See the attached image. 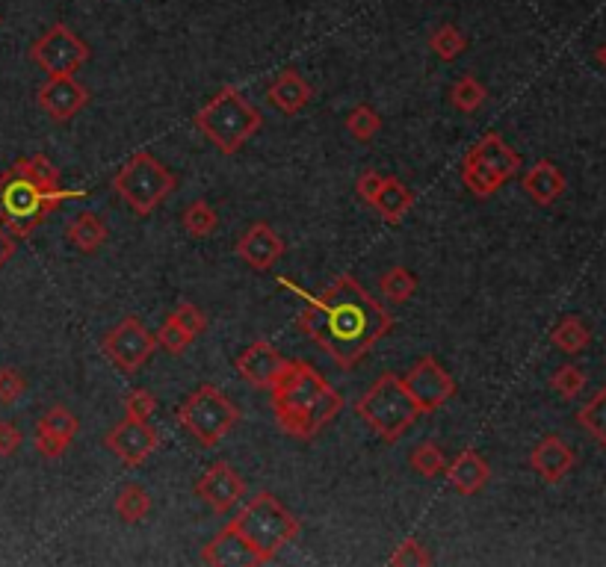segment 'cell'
<instances>
[{"label": "cell", "mask_w": 606, "mask_h": 567, "mask_svg": "<svg viewBox=\"0 0 606 567\" xmlns=\"http://www.w3.org/2000/svg\"><path fill=\"white\" fill-rule=\"evenodd\" d=\"M0 21H3V18H0Z\"/></svg>", "instance_id": "obj_46"}, {"label": "cell", "mask_w": 606, "mask_h": 567, "mask_svg": "<svg viewBox=\"0 0 606 567\" xmlns=\"http://www.w3.org/2000/svg\"><path fill=\"white\" fill-rule=\"evenodd\" d=\"M151 511V494L136 485V482H128L119 494H116V514L125 520V523H142Z\"/></svg>", "instance_id": "obj_27"}, {"label": "cell", "mask_w": 606, "mask_h": 567, "mask_svg": "<svg viewBox=\"0 0 606 567\" xmlns=\"http://www.w3.org/2000/svg\"><path fill=\"white\" fill-rule=\"evenodd\" d=\"M411 204H414V192L405 187L403 181H397V178H382V187H379L370 207H376V213H379L385 222H400L405 213L411 210Z\"/></svg>", "instance_id": "obj_24"}, {"label": "cell", "mask_w": 606, "mask_h": 567, "mask_svg": "<svg viewBox=\"0 0 606 567\" xmlns=\"http://www.w3.org/2000/svg\"><path fill=\"white\" fill-rule=\"evenodd\" d=\"M204 565H219V567H252L261 565L255 550L249 547V541L228 523L207 547L202 550Z\"/></svg>", "instance_id": "obj_18"}, {"label": "cell", "mask_w": 606, "mask_h": 567, "mask_svg": "<svg viewBox=\"0 0 606 567\" xmlns=\"http://www.w3.org/2000/svg\"><path fill=\"white\" fill-rule=\"evenodd\" d=\"M154 337H157V346L169 349L172 355H181V352L193 343V337H190L172 316H166V322L160 325V331H157Z\"/></svg>", "instance_id": "obj_37"}, {"label": "cell", "mask_w": 606, "mask_h": 567, "mask_svg": "<svg viewBox=\"0 0 606 567\" xmlns=\"http://www.w3.org/2000/svg\"><path fill=\"white\" fill-rule=\"evenodd\" d=\"M491 479V470L485 464V458L473 449L459 452L450 464H447V482L462 494V497H473L479 494Z\"/></svg>", "instance_id": "obj_22"}, {"label": "cell", "mask_w": 606, "mask_h": 567, "mask_svg": "<svg viewBox=\"0 0 606 567\" xmlns=\"http://www.w3.org/2000/svg\"><path fill=\"white\" fill-rule=\"evenodd\" d=\"M550 384H553V390H556L562 399H574V396H580V390L586 387V376H583L580 367L565 364V367H559V370L553 373Z\"/></svg>", "instance_id": "obj_36"}, {"label": "cell", "mask_w": 606, "mask_h": 567, "mask_svg": "<svg viewBox=\"0 0 606 567\" xmlns=\"http://www.w3.org/2000/svg\"><path fill=\"white\" fill-rule=\"evenodd\" d=\"M346 130L358 139V142H370L379 130H382V116L367 107V104H358L349 116H346Z\"/></svg>", "instance_id": "obj_35"}, {"label": "cell", "mask_w": 606, "mask_h": 567, "mask_svg": "<svg viewBox=\"0 0 606 567\" xmlns=\"http://www.w3.org/2000/svg\"><path fill=\"white\" fill-rule=\"evenodd\" d=\"M169 316H172V319H175V322H178V325H181V328H184L190 337H193V340H196L204 328H207V316H204L196 305H190V302L178 305V308H175V311H172Z\"/></svg>", "instance_id": "obj_41"}, {"label": "cell", "mask_w": 606, "mask_h": 567, "mask_svg": "<svg viewBox=\"0 0 606 567\" xmlns=\"http://www.w3.org/2000/svg\"><path fill=\"white\" fill-rule=\"evenodd\" d=\"M219 228V216L216 210L207 204V201H193L187 210H184V231L196 240H204L210 237L213 231Z\"/></svg>", "instance_id": "obj_34"}, {"label": "cell", "mask_w": 606, "mask_h": 567, "mask_svg": "<svg viewBox=\"0 0 606 567\" xmlns=\"http://www.w3.org/2000/svg\"><path fill=\"white\" fill-rule=\"evenodd\" d=\"M598 63H601L606 68V42H604V45H601V48H598Z\"/></svg>", "instance_id": "obj_45"}, {"label": "cell", "mask_w": 606, "mask_h": 567, "mask_svg": "<svg viewBox=\"0 0 606 567\" xmlns=\"http://www.w3.org/2000/svg\"><path fill=\"white\" fill-rule=\"evenodd\" d=\"M66 237L71 246L83 254H95L107 243V225L95 216V213H77L66 228Z\"/></svg>", "instance_id": "obj_25"}, {"label": "cell", "mask_w": 606, "mask_h": 567, "mask_svg": "<svg viewBox=\"0 0 606 567\" xmlns=\"http://www.w3.org/2000/svg\"><path fill=\"white\" fill-rule=\"evenodd\" d=\"M196 497L204 505H210L216 514H228L231 508L243 503L246 482L228 461H216L213 467L204 470L202 479L196 482Z\"/></svg>", "instance_id": "obj_13"}, {"label": "cell", "mask_w": 606, "mask_h": 567, "mask_svg": "<svg viewBox=\"0 0 606 567\" xmlns=\"http://www.w3.org/2000/svg\"><path fill=\"white\" fill-rule=\"evenodd\" d=\"M429 48H432L444 63H453V60H459V57L468 51V39L459 33V27L444 24V27H438V30L429 36Z\"/></svg>", "instance_id": "obj_33"}, {"label": "cell", "mask_w": 606, "mask_h": 567, "mask_svg": "<svg viewBox=\"0 0 606 567\" xmlns=\"http://www.w3.org/2000/svg\"><path fill=\"white\" fill-rule=\"evenodd\" d=\"M157 411V399L151 390L145 387H136L125 396V417H136V420H148L151 414Z\"/></svg>", "instance_id": "obj_39"}, {"label": "cell", "mask_w": 606, "mask_h": 567, "mask_svg": "<svg viewBox=\"0 0 606 567\" xmlns=\"http://www.w3.org/2000/svg\"><path fill=\"white\" fill-rule=\"evenodd\" d=\"M231 526L249 541L261 565L272 562L278 550L287 547L302 529V523L278 503V497H272L270 491L255 494V500L246 503V508L231 520Z\"/></svg>", "instance_id": "obj_5"}, {"label": "cell", "mask_w": 606, "mask_h": 567, "mask_svg": "<svg viewBox=\"0 0 606 567\" xmlns=\"http://www.w3.org/2000/svg\"><path fill=\"white\" fill-rule=\"evenodd\" d=\"M27 390V381L18 370L0 367V405H15Z\"/></svg>", "instance_id": "obj_40"}, {"label": "cell", "mask_w": 606, "mask_h": 567, "mask_svg": "<svg viewBox=\"0 0 606 567\" xmlns=\"http://www.w3.org/2000/svg\"><path fill=\"white\" fill-rule=\"evenodd\" d=\"M36 101L54 122H68L89 104V92L71 74H60V77H48Z\"/></svg>", "instance_id": "obj_14"}, {"label": "cell", "mask_w": 606, "mask_h": 567, "mask_svg": "<svg viewBox=\"0 0 606 567\" xmlns=\"http://www.w3.org/2000/svg\"><path fill=\"white\" fill-rule=\"evenodd\" d=\"M83 195V189L63 187L60 169L45 154L15 160L0 175V225L15 240H24L66 201Z\"/></svg>", "instance_id": "obj_2"}, {"label": "cell", "mask_w": 606, "mask_h": 567, "mask_svg": "<svg viewBox=\"0 0 606 567\" xmlns=\"http://www.w3.org/2000/svg\"><path fill=\"white\" fill-rule=\"evenodd\" d=\"M237 254L258 272H270L284 254V240L272 231L267 222H255L240 240H237Z\"/></svg>", "instance_id": "obj_17"}, {"label": "cell", "mask_w": 606, "mask_h": 567, "mask_svg": "<svg viewBox=\"0 0 606 567\" xmlns=\"http://www.w3.org/2000/svg\"><path fill=\"white\" fill-rule=\"evenodd\" d=\"M577 423L595 438V441L606 446V387H601L577 414Z\"/></svg>", "instance_id": "obj_31"}, {"label": "cell", "mask_w": 606, "mask_h": 567, "mask_svg": "<svg viewBox=\"0 0 606 567\" xmlns=\"http://www.w3.org/2000/svg\"><path fill=\"white\" fill-rule=\"evenodd\" d=\"M574 449L562 441L559 435H547L541 438L539 446L530 452V467L539 473L547 485H556L568 476V470L574 467Z\"/></svg>", "instance_id": "obj_19"}, {"label": "cell", "mask_w": 606, "mask_h": 567, "mask_svg": "<svg viewBox=\"0 0 606 567\" xmlns=\"http://www.w3.org/2000/svg\"><path fill=\"white\" fill-rule=\"evenodd\" d=\"M379 290H382V296L391 299L394 305H403V302H408V299L417 293V278L411 275V269L394 266V269H388V272L379 278Z\"/></svg>", "instance_id": "obj_30"}, {"label": "cell", "mask_w": 606, "mask_h": 567, "mask_svg": "<svg viewBox=\"0 0 606 567\" xmlns=\"http://www.w3.org/2000/svg\"><path fill=\"white\" fill-rule=\"evenodd\" d=\"M355 411L382 441L388 443L400 441L414 426V420L420 417V408L408 396L403 378H397L394 373H385V376H379V381H373V387L355 402Z\"/></svg>", "instance_id": "obj_6"}, {"label": "cell", "mask_w": 606, "mask_h": 567, "mask_svg": "<svg viewBox=\"0 0 606 567\" xmlns=\"http://www.w3.org/2000/svg\"><path fill=\"white\" fill-rule=\"evenodd\" d=\"M264 125L258 107H252L240 89H219L196 113V127L219 148V154H237Z\"/></svg>", "instance_id": "obj_4"}, {"label": "cell", "mask_w": 606, "mask_h": 567, "mask_svg": "<svg viewBox=\"0 0 606 567\" xmlns=\"http://www.w3.org/2000/svg\"><path fill=\"white\" fill-rule=\"evenodd\" d=\"M462 181H465V187L471 189L473 195H479V198L494 195L497 189L506 184L497 172H491L485 163H479V160H473V157H465V163H462Z\"/></svg>", "instance_id": "obj_29"}, {"label": "cell", "mask_w": 606, "mask_h": 567, "mask_svg": "<svg viewBox=\"0 0 606 567\" xmlns=\"http://www.w3.org/2000/svg\"><path fill=\"white\" fill-rule=\"evenodd\" d=\"M30 60L39 65L48 77L74 74L89 60V45L74 30H68L66 24H54L42 39H36L30 45Z\"/></svg>", "instance_id": "obj_10"}, {"label": "cell", "mask_w": 606, "mask_h": 567, "mask_svg": "<svg viewBox=\"0 0 606 567\" xmlns=\"http://www.w3.org/2000/svg\"><path fill=\"white\" fill-rule=\"evenodd\" d=\"M175 187H178V178L148 151L134 154L113 178V189L122 195V201L136 216L154 213L175 192Z\"/></svg>", "instance_id": "obj_7"}, {"label": "cell", "mask_w": 606, "mask_h": 567, "mask_svg": "<svg viewBox=\"0 0 606 567\" xmlns=\"http://www.w3.org/2000/svg\"><path fill=\"white\" fill-rule=\"evenodd\" d=\"M15 243H18V240H15V237H12V234H9V231L0 225V266H6V263L12 260V254H15Z\"/></svg>", "instance_id": "obj_44"}, {"label": "cell", "mask_w": 606, "mask_h": 567, "mask_svg": "<svg viewBox=\"0 0 606 567\" xmlns=\"http://www.w3.org/2000/svg\"><path fill=\"white\" fill-rule=\"evenodd\" d=\"M21 443H24L21 429H18L15 423H9V420H0V455H3V458L15 455V452L21 449Z\"/></svg>", "instance_id": "obj_42"}, {"label": "cell", "mask_w": 606, "mask_h": 567, "mask_svg": "<svg viewBox=\"0 0 606 567\" xmlns=\"http://www.w3.org/2000/svg\"><path fill=\"white\" fill-rule=\"evenodd\" d=\"M550 340H553L556 349H562V352H568V355H577V352H583V349L592 343V331H589L577 316H565V319L553 328Z\"/></svg>", "instance_id": "obj_26"}, {"label": "cell", "mask_w": 606, "mask_h": 567, "mask_svg": "<svg viewBox=\"0 0 606 567\" xmlns=\"http://www.w3.org/2000/svg\"><path fill=\"white\" fill-rule=\"evenodd\" d=\"M485 98H488V92H485V86H482L473 74L459 77V80L453 83V89H450V101H453V107H456L459 113H476V110L485 104Z\"/></svg>", "instance_id": "obj_32"}, {"label": "cell", "mask_w": 606, "mask_h": 567, "mask_svg": "<svg viewBox=\"0 0 606 567\" xmlns=\"http://www.w3.org/2000/svg\"><path fill=\"white\" fill-rule=\"evenodd\" d=\"M311 98H314L311 83H308L299 71H293V68L281 71L270 83V89H267V101H270L278 113H284V116L302 113Z\"/></svg>", "instance_id": "obj_20"}, {"label": "cell", "mask_w": 606, "mask_h": 567, "mask_svg": "<svg viewBox=\"0 0 606 567\" xmlns=\"http://www.w3.org/2000/svg\"><path fill=\"white\" fill-rule=\"evenodd\" d=\"M382 178L385 175H379V172H373V169H367L358 181H355V192L361 195V201H367V204H373V198H376V192L382 187Z\"/></svg>", "instance_id": "obj_43"}, {"label": "cell", "mask_w": 606, "mask_h": 567, "mask_svg": "<svg viewBox=\"0 0 606 567\" xmlns=\"http://www.w3.org/2000/svg\"><path fill=\"white\" fill-rule=\"evenodd\" d=\"M270 393L278 426L299 441L317 438L343 411V396L305 361H284Z\"/></svg>", "instance_id": "obj_3"}, {"label": "cell", "mask_w": 606, "mask_h": 567, "mask_svg": "<svg viewBox=\"0 0 606 567\" xmlns=\"http://www.w3.org/2000/svg\"><path fill=\"white\" fill-rule=\"evenodd\" d=\"M468 157L473 160H479V163H485L491 172H497L503 181H512L515 175H518V169H521V154L518 151H512L509 145H506V139L500 136V133H485L476 145H473L471 151H468Z\"/></svg>", "instance_id": "obj_21"}, {"label": "cell", "mask_w": 606, "mask_h": 567, "mask_svg": "<svg viewBox=\"0 0 606 567\" xmlns=\"http://www.w3.org/2000/svg\"><path fill=\"white\" fill-rule=\"evenodd\" d=\"M104 446L125 464V467H142L160 446V432L148 426V420L125 417L110 429L104 438Z\"/></svg>", "instance_id": "obj_12"}, {"label": "cell", "mask_w": 606, "mask_h": 567, "mask_svg": "<svg viewBox=\"0 0 606 567\" xmlns=\"http://www.w3.org/2000/svg\"><path fill=\"white\" fill-rule=\"evenodd\" d=\"M284 361H287V358H284L272 343L258 340V343H252L249 349H243V352L237 355L234 367H237V373H240V378H243L246 384H252V387H258V390H270V384L275 381V376L281 373Z\"/></svg>", "instance_id": "obj_16"}, {"label": "cell", "mask_w": 606, "mask_h": 567, "mask_svg": "<svg viewBox=\"0 0 606 567\" xmlns=\"http://www.w3.org/2000/svg\"><path fill=\"white\" fill-rule=\"evenodd\" d=\"M101 349H104V355H107V361H110L113 367H119L122 373L131 376L139 367L148 364V358H151L154 349H157V337L145 328L142 319L125 316L116 328L107 331Z\"/></svg>", "instance_id": "obj_9"}, {"label": "cell", "mask_w": 606, "mask_h": 567, "mask_svg": "<svg viewBox=\"0 0 606 567\" xmlns=\"http://www.w3.org/2000/svg\"><path fill=\"white\" fill-rule=\"evenodd\" d=\"M299 328L335 358L337 367H355L391 328L388 314L352 275H340L320 296H308Z\"/></svg>", "instance_id": "obj_1"}, {"label": "cell", "mask_w": 606, "mask_h": 567, "mask_svg": "<svg viewBox=\"0 0 606 567\" xmlns=\"http://www.w3.org/2000/svg\"><path fill=\"white\" fill-rule=\"evenodd\" d=\"M391 565L397 567H426L432 565V556L426 553V547L417 538H405L403 544L397 547V553L391 556Z\"/></svg>", "instance_id": "obj_38"}, {"label": "cell", "mask_w": 606, "mask_h": 567, "mask_svg": "<svg viewBox=\"0 0 606 567\" xmlns=\"http://www.w3.org/2000/svg\"><path fill=\"white\" fill-rule=\"evenodd\" d=\"M405 390L420 408V414H435L447 399L456 396V381L453 376L435 361V358H420L403 376Z\"/></svg>", "instance_id": "obj_11"}, {"label": "cell", "mask_w": 606, "mask_h": 567, "mask_svg": "<svg viewBox=\"0 0 606 567\" xmlns=\"http://www.w3.org/2000/svg\"><path fill=\"white\" fill-rule=\"evenodd\" d=\"M408 464H411V470H414L417 476H423V479H435L438 473L447 470L444 449L435 441L417 443V446L411 449V455H408Z\"/></svg>", "instance_id": "obj_28"}, {"label": "cell", "mask_w": 606, "mask_h": 567, "mask_svg": "<svg viewBox=\"0 0 606 567\" xmlns=\"http://www.w3.org/2000/svg\"><path fill=\"white\" fill-rule=\"evenodd\" d=\"M524 189L530 192V198L541 204V207H550L553 201H559V195L565 192V175L556 163L550 160H539L527 175H524Z\"/></svg>", "instance_id": "obj_23"}, {"label": "cell", "mask_w": 606, "mask_h": 567, "mask_svg": "<svg viewBox=\"0 0 606 567\" xmlns=\"http://www.w3.org/2000/svg\"><path fill=\"white\" fill-rule=\"evenodd\" d=\"M175 417L202 446H216L240 423V408L219 387L202 384L178 405Z\"/></svg>", "instance_id": "obj_8"}, {"label": "cell", "mask_w": 606, "mask_h": 567, "mask_svg": "<svg viewBox=\"0 0 606 567\" xmlns=\"http://www.w3.org/2000/svg\"><path fill=\"white\" fill-rule=\"evenodd\" d=\"M77 432H80V420L68 411L66 405H54L36 423V449L45 458H60L71 446V441L77 438Z\"/></svg>", "instance_id": "obj_15"}]
</instances>
